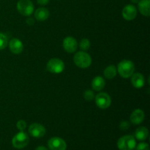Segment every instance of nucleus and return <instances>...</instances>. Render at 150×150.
Listing matches in <instances>:
<instances>
[{
    "label": "nucleus",
    "mask_w": 150,
    "mask_h": 150,
    "mask_svg": "<svg viewBox=\"0 0 150 150\" xmlns=\"http://www.w3.org/2000/svg\"><path fill=\"white\" fill-rule=\"evenodd\" d=\"M123 18L127 21H132L137 16V9L133 4H127L122 9Z\"/></svg>",
    "instance_id": "10"
},
{
    "label": "nucleus",
    "mask_w": 150,
    "mask_h": 150,
    "mask_svg": "<svg viewBox=\"0 0 150 150\" xmlns=\"http://www.w3.org/2000/svg\"><path fill=\"white\" fill-rule=\"evenodd\" d=\"M16 126H17L18 129L20 131H23L26 127V122L24 121V120H19V121H18L17 124H16Z\"/></svg>",
    "instance_id": "23"
},
{
    "label": "nucleus",
    "mask_w": 150,
    "mask_h": 150,
    "mask_svg": "<svg viewBox=\"0 0 150 150\" xmlns=\"http://www.w3.org/2000/svg\"><path fill=\"white\" fill-rule=\"evenodd\" d=\"M35 150H48V149L43 146H39L35 149Z\"/></svg>",
    "instance_id": "28"
},
{
    "label": "nucleus",
    "mask_w": 150,
    "mask_h": 150,
    "mask_svg": "<svg viewBox=\"0 0 150 150\" xmlns=\"http://www.w3.org/2000/svg\"><path fill=\"white\" fill-rule=\"evenodd\" d=\"M117 70H118L119 74L122 77L127 79L131 77L132 75L134 73L135 65L133 62L130 60L125 59L119 63Z\"/></svg>",
    "instance_id": "1"
},
{
    "label": "nucleus",
    "mask_w": 150,
    "mask_h": 150,
    "mask_svg": "<svg viewBox=\"0 0 150 150\" xmlns=\"http://www.w3.org/2000/svg\"><path fill=\"white\" fill-rule=\"evenodd\" d=\"M64 63L59 59L54 58L50 59L47 63L46 68L49 72L52 73H60L64 70Z\"/></svg>",
    "instance_id": "6"
},
{
    "label": "nucleus",
    "mask_w": 150,
    "mask_h": 150,
    "mask_svg": "<svg viewBox=\"0 0 150 150\" xmlns=\"http://www.w3.org/2000/svg\"><path fill=\"white\" fill-rule=\"evenodd\" d=\"M131 83L135 88L141 89L144 86L145 79L142 73H133L131 76Z\"/></svg>",
    "instance_id": "13"
},
{
    "label": "nucleus",
    "mask_w": 150,
    "mask_h": 150,
    "mask_svg": "<svg viewBox=\"0 0 150 150\" xmlns=\"http://www.w3.org/2000/svg\"><path fill=\"white\" fill-rule=\"evenodd\" d=\"M37 1L40 5H46L49 2V0H37Z\"/></svg>",
    "instance_id": "27"
},
{
    "label": "nucleus",
    "mask_w": 150,
    "mask_h": 150,
    "mask_svg": "<svg viewBox=\"0 0 150 150\" xmlns=\"http://www.w3.org/2000/svg\"><path fill=\"white\" fill-rule=\"evenodd\" d=\"M136 138L139 141H144L149 136V130L145 127H140L136 130L135 133Z\"/></svg>",
    "instance_id": "18"
},
{
    "label": "nucleus",
    "mask_w": 150,
    "mask_h": 150,
    "mask_svg": "<svg viewBox=\"0 0 150 150\" xmlns=\"http://www.w3.org/2000/svg\"><path fill=\"white\" fill-rule=\"evenodd\" d=\"M8 44V38L4 34L0 32V50H3Z\"/></svg>",
    "instance_id": "20"
},
{
    "label": "nucleus",
    "mask_w": 150,
    "mask_h": 150,
    "mask_svg": "<svg viewBox=\"0 0 150 150\" xmlns=\"http://www.w3.org/2000/svg\"><path fill=\"white\" fill-rule=\"evenodd\" d=\"M136 146V139L130 135L122 136L117 142V146L120 150H133Z\"/></svg>",
    "instance_id": "3"
},
{
    "label": "nucleus",
    "mask_w": 150,
    "mask_h": 150,
    "mask_svg": "<svg viewBox=\"0 0 150 150\" xmlns=\"http://www.w3.org/2000/svg\"><path fill=\"white\" fill-rule=\"evenodd\" d=\"M105 81L101 76H96L92 81V87L95 91H100L105 87Z\"/></svg>",
    "instance_id": "17"
},
{
    "label": "nucleus",
    "mask_w": 150,
    "mask_h": 150,
    "mask_svg": "<svg viewBox=\"0 0 150 150\" xmlns=\"http://www.w3.org/2000/svg\"><path fill=\"white\" fill-rule=\"evenodd\" d=\"M103 73L107 79H112L117 76V67L114 65H109L104 70Z\"/></svg>",
    "instance_id": "19"
},
{
    "label": "nucleus",
    "mask_w": 150,
    "mask_h": 150,
    "mask_svg": "<svg viewBox=\"0 0 150 150\" xmlns=\"http://www.w3.org/2000/svg\"><path fill=\"white\" fill-rule=\"evenodd\" d=\"M130 125L128 121H122L121 122V123L120 124V127L121 130H128L129 127H130Z\"/></svg>",
    "instance_id": "24"
},
{
    "label": "nucleus",
    "mask_w": 150,
    "mask_h": 150,
    "mask_svg": "<svg viewBox=\"0 0 150 150\" xmlns=\"http://www.w3.org/2000/svg\"><path fill=\"white\" fill-rule=\"evenodd\" d=\"M9 48L10 51L15 54H19L23 51V42L18 38H13L9 42Z\"/></svg>",
    "instance_id": "12"
},
{
    "label": "nucleus",
    "mask_w": 150,
    "mask_h": 150,
    "mask_svg": "<svg viewBox=\"0 0 150 150\" xmlns=\"http://www.w3.org/2000/svg\"><path fill=\"white\" fill-rule=\"evenodd\" d=\"M29 141V139L28 135L25 132L20 131L13 137L12 144H13V146L16 149H23L25 146H27Z\"/></svg>",
    "instance_id": "5"
},
{
    "label": "nucleus",
    "mask_w": 150,
    "mask_h": 150,
    "mask_svg": "<svg viewBox=\"0 0 150 150\" xmlns=\"http://www.w3.org/2000/svg\"><path fill=\"white\" fill-rule=\"evenodd\" d=\"M131 1V2L134 3V4H138L139 3V1H140V0H130Z\"/></svg>",
    "instance_id": "29"
},
{
    "label": "nucleus",
    "mask_w": 150,
    "mask_h": 150,
    "mask_svg": "<svg viewBox=\"0 0 150 150\" xmlns=\"http://www.w3.org/2000/svg\"><path fill=\"white\" fill-rule=\"evenodd\" d=\"M95 99L97 106L99 107L101 109H106L111 105V97L105 92H100L98 94Z\"/></svg>",
    "instance_id": "7"
},
{
    "label": "nucleus",
    "mask_w": 150,
    "mask_h": 150,
    "mask_svg": "<svg viewBox=\"0 0 150 150\" xmlns=\"http://www.w3.org/2000/svg\"><path fill=\"white\" fill-rule=\"evenodd\" d=\"M83 98L86 100L91 101L93 99H95V95L94 92L92 90H86L83 93Z\"/></svg>",
    "instance_id": "22"
},
{
    "label": "nucleus",
    "mask_w": 150,
    "mask_h": 150,
    "mask_svg": "<svg viewBox=\"0 0 150 150\" xmlns=\"http://www.w3.org/2000/svg\"><path fill=\"white\" fill-rule=\"evenodd\" d=\"M45 128L42 125L38 123H33L29 127V133L35 138H41L45 134Z\"/></svg>",
    "instance_id": "9"
},
{
    "label": "nucleus",
    "mask_w": 150,
    "mask_h": 150,
    "mask_svg": "<svg viewBox=\"0 0 150 150\" xmlns=\"http://www.w3.org/2000/svg\"><path fill=\"white\" fill-rule=\"evenodd\" d=\"M17 9L22 16H29L33 13V3L31 0H19L17 3Z\"/></svg>",
    "instance_id": "4"
},
{
    "label": "nucleus",
    "mask_w": 150,
    "mask_h": 150,
    "mask_svg": "<svg viewBox=\"0 0 150 150\" xmlns=\"http://www.w3.org/2000/svg\"><path fill=\"white\" fill-rule=\"evenodd\" d=\"M144 112L142 109H136L130 115V122L134 125H139L144 121Z\"/></svg>",
    "instance_id": "14"
},
{
    "label": "nucleus",
    "mask_w": 150,
    "mask_h": 150,
    "mask_svg": "<svg viewBox=\"0 0 150 150\" xmlns=\"http://www.w3.org/2000/svg\"><path fill=\"white\" fill-rule=\"evenodd\" d=\"M79 46H80L81 49L82 51H87V50L90 48V42H89V40L87 38H83V39H82L80 41Z\"/></svg>",
    "instance_id": "21"
},
{
    "label": "nucleus",
    "mask_w": 150,
    "mask_h": 150,
    "mask_svg": "<svg viewBox=\"0 0 150 150\" xmlns=\"http://www.w3.org/2000/svg\"><path fill=\"white\" fill-rule=\"evenodd\" d=\"M50 16L49 10L45 7H40L35 12V17L39 21H44L48 18Z\"/></svg>",
    "instance_id": "15"
},
{
    "label": "nucleus",
    "mask_w": 150,
    "mask_h": 150,
    "mask_svg": "<svg viewBox=\"0 0 150 150\" xmlns=\"http://www.w3.org/2000/svg\"><path fill=\"white\" fill-rule=\"evenodd\" d=\"M63 48L67 52L74 53L78 48V42L73 37H67L63 40Z\"/></svg>",
    "instance_id": "11"
},
{
    "label": "nucleus",
    "mask_w": 150,
    "mask_h": 150,
    "mask_svg": "<svg viewBox=\"0 0 150 150\" xmlns=\"http://www.w3.org/2000/svg\"><path fill=\"white\" fill-rule=\"evenodd\" d=\"M138 4L140 13L143 16L149 17L150 15V0H140Z\"/></svg>",
    "instance_id": "16"
},
{
    "label": "nucleus",
    "mask_w": 150,
    "mask_h": 150,
    "mask_svg": "<svg viewBox=\"0 0 150 150\" xmlns=\"http://www.w3.org/2000/svg\"><path fill=\"white\" fill-rule=\"evenodd\" d=\"M48 147L51 150H66L67 144L62 139L53 137L48 142Z\"/></svg>",
    "instance_id": "8"
},
{
    "label": "nucleus",
    "mask_w": 150,
    "mask_h": 150,
    "mask_svg": "<svg viewBox=\"0 0 150 150\" xmlns=\"http://www.w3.org/2000/svg\"><path fill=\"white\" fill-rule=\"evenodd\" d=\"M76 65L80 68H87L92 64V58L87 53L84 51H79L76 53L73 58Z\"/></svg>",
    "instance_id": "2"
},
{
    "label": "nucleus",
    "mask_w": 150,
    "mask_h": 150,
    "mask_svg": "<svg viewBox=\"0 0 150 150\" xmlns=\"http://www.w3.org/2000/svg\"><path fill=\"white\" fill-rule=\"evenodd\" d=\"M136 150H149V146L148 144L142 142L140 143L136 147Z\"/></svg>",
    "instance_id": "25"
},
{
    "label": "nucleus",
    "mask_w": 150,
    "mask_h": 150,
    "mask_svg": "<svg viewBox=\"0 0 150 150\" xmlns=\"http://www.w3.org/2000/svg\"><path fill=\"white\" fill-rule=\"evenodd\" d=\"M26 21V23L28 25H29V26H32V25H33L35 23V21H34V19L32 18H28Z\"/></svg>",
    "instance_id": "26"
}]
</instances>
